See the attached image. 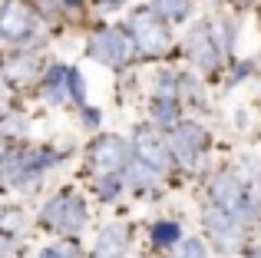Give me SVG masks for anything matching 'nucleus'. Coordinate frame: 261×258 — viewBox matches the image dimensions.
Wrapping results in <instances>:
<instances>
[{
	"mask_svg": "<svg viewBox=\"0 0 261 258\" xmlns=\"http://www.w3.org/2000/svg\"><path fill=\"white\" fill-rule=\"evenodd\" d=\"M43 222H50L60 232H76V228L86 225V205L76 195H57V199L43 209Z\"/></svg>",
	"mask_w": 261,
	"mask_h": 258,
	"instance_id": "1",
	"label": "nucleus"
},
{
	"mask_svg": "<svg viewBox=\"0 0 261 258\" xmlns=\"http://www.w3.org/2000/svg\"><path fill=\"white\" fill-rule=\"evenodd\" d=\"M133 40L146 53H166L169 50V33L152 13H139V17L133 20Z\"/></svg>",
	"mask_w": 261,
	"mask_h": 258,
	"instance_id": "2",
	"label": "nucleus"
},
{
	"mask_svg": "<svg viewBox=\"0 0 261 258\" xmlns=\"http://www.w3.org/2000/svg\"><path fill=\"white\" fill-rule=\"evenodd\" d=\"M129 37L119 30H102L93 37V43H89V53H93L96 60H102V63H126L129 57Z\"/></svg>",
	"mask_w": 261,
	"mask_h": 258,
	"instance_id": "3",
	"label": "nucleus"
},
{
	"mask_svg": "<svg viewBox=\"0 0 261 258\" xmlns=\"http://www.w3.org/2000/svg\"><path fill=\"white\" fill-rule=\"evenodd\" d=\"M205 142H208V136H205V129L195 126V123H185V126H178L172 133V146H175V152H178L182 162L195 159V156L205 149Z\"/></svg>",
	"mask_w": 261,
	"mask_h": 258,
	"instance_id": "4",
	"label": "nucleus"
},
{
	"mask_svg": "<svg viewBox=\"0 0 261 258\" xmlns=\"http://www.w3.org/2000/svg\"><path fill=\"white\" fill-rule=\"evenodd\" d=\"M205 225H208L212 239H215L222 248L238 245V225H235V219H231V209H222V205L212 209V212L205 215Z\"/></svg>",
	"mask_w": 261,
	"mask_h": 258,
	"instance_id": "5",
	"label": "nucleus"
},
{
	"mask_svg": "<svg viewBox=\"0 0 261 258\" xmlns=\"http://www.w3.org/2000/svg\"><path fill=\"white\" fill-rule=\"evenodd\" d=\"M30 27H33V20H30V10L23 4H7L0 10V33L7 40H23L30 33Z\"/></svg>",
	"mask_w": 261,
	"mask_h": 258,
	"instance_id": "6",
	"label": "nucleus"
},
{
	"mask_svg": "<svg viewBox=\"0 0 261 258\" xmlns=\"http://www.w3.org/2000/svg\"><path fill=\"white\" fill-rule=\"evenodd\" d=\"M136 152H139V159L146 162V166H152V169H166V162H169L162 139L149 126H142L139 133H136Z\"/></svg>",
	"mask_w": 261,
	"mask_h": 258,
	"instance_id": "7",
	"label": "nucleus"
},
{
	"mask_svg": "<svg viewBox=\"0 0 261 258\" xmlns=\"http://www.w3.org/2000/svg\"><path fill=\"white\" fill-rule=\"evenodd\" d=\"M126 156H129L126 142L116 139V136H106V139H99V142H96V149H93L96 166L106 169V172H113V169H122V166H126Z\"/></svg>",
	"mask_w": 261,
	"mask_h": 258,
	"instance_id": "8",
	"label": "nucleus"
},
{
	"mask_svg": "<svg viewBox=\"0 0 261 258\" xmlns=\"http://www.w3.org/2000/svg\"><path fill=\"white\" fill-rule=\"evenodd\" d=\"M126 228L122 225H109L96 242V258H122L126 255Z\"/></svg>",
	"mask_w": 261,
	"mask_h": 258,
	"instance_id": "9",
	"label": "nucleus"
},
{
	"mask_svg": "<svg viewBox=\"0 0 261 258\" xmlns=\"http://www.w3.org/2000/svg\"><path fill=\"white\" fill-rule=\"evenodd\" d=\"M212 199L222 209H238L242 205V186H238L235 175H222V179L212 186Z\"/></svg>",
	"mask_w": 261,
	"mask_h": 258,
	"instance_id": "10",
	"label": "nucleus"
},
{
	"mask_svg": "<svg viewBox=\"0 0 261 258\" xmlns=\"http://www.w3.org/2000/svg\"><path fill=\"white\" fill-rule=\"evenodd\" d=\"M192 57L198 66H215V50H212V37L205 27H198L195 37H192Z\"/></svg>",
	"mask_w": 261,
	"mask_h": 258,
	"instance_id": "11",
	"label": "nucleus"
},
{
	"mask_svg": "<svg viewBox=\"0 0 261 258\" xmlns=\"http://www.w3.org/2000/svg\"><path fill=\"white\" fill-rule=\"evenodd\" d=\"M185 0H155V13H159V17H172V20H178L185 13Z\"/></svg>",
	"mask_w": 261,
	"mask_h": 258,
	"instance_id": "12",
	"label": "nucleus"
},
{
	"mask_svg": "<svg viewBox=\"0 0 261 258\" xmlns=\"http://www.w3.org/2000/svg\"><path fill=\"white\" fill-rule=\"evenodd\" d=\"M129 182H133V186H152V182H155L152 166H136L133 172H129Z\"/></svg>",
	"mask_w": 261,
	"mask_h": 258,
	"instance_id": "13",
	"label": "nucleus"
},
{
	"mask_svg": "<svg viewBox=\"0 0 261 258\" xmlns=\"http://www.w3.org/2000/svg\"><path fill=\"white\" fill-rule=\"evenodd\" d=\"M175 258H205V245L198 239H189V242H182V248H178Z\"/></svg>",
	"mask_w": 261,
	"mask_h": 258,
	"instance_id": "14",
	"label": "nucleus"
},
{
	"mask_svg": "<svg viewBox=\"0 0 261 258\" xmlns=\"http://www.w3.org/2000/svg\"><path fill=\"white\" fill-rule=\"evenodd\" d=\"M7 73H10L13 80H27L33 73V60H13V63L7 66Z\"/></svg>",
	"mask_w": 261,
	"mask_h": 258,
	"instance_id": "15",
	"label": "nucleus"
},
{
	"mask_svg": "<svg viewBox=\"0 0 261 258\" xmlns=\"http://www.w3.org/2000/svg\"><path fill=\"white\" fill-rule=\"evenodd\" d=\"M152 239L159 242V245H166V242L178 239V225H172V222H162V225H159V228L152 232Z\"/></svg>",
	"mask_w": 261,
	"mask_h": 258,
	"instance_id": "16",
	"label": "nucleus"
},
{
	"mask_svg": "<svg viewBox=\"0 0 261 258\" xmlns=\"http://www.w3.org/2000/svg\"><path fill=\"white\" fill-rule=\"evenodd\" d=\"M40 258H76V248L73 245H53V248H46Z\"/></svg>",
	"mask_w": 261,
	"mask_h": 258,
	"instance_id": "17",
	"label": "nucleus"
},
{
	"mask_svg": "<svg viewBox=\"0 0 261 258\" xmlns=\"http://www.w3.org/2000/svg\"><path fill=\"white\" fill-rule=\"evenodd\" d=\"M159 119H162V123H169V126H172V119H175V106L169 103L166 96H162V103H159Z\"/></svg>",
	"mask_w": 261,
	"mask_h": 258,
	"instance_id": "18",
	"label": "nucleus"
},
{
	"mask_svg": "<svg viewBox=\"0 0 261 258\" xmlns=\"http://www.w3.org/2000/svg\"><path fill=\"white\" fill-rule=\"evenodd\" d=\"M99 192H102V195H113V192H116V182H109V179H106V182L99 186Z\"/></svg>",
	"mask_w": 261,
	"mask_h": 258,
	"instance_id": "19",
	"label": "nucleus"
},
{
	"mask_svg": "<svg viewBox=\"0 0 261 258\" xmlns=\"http://www.w3.org/2000/svg\"><path fill=\"white\" fill-rule=\"evenodd\" d=\"M4 106H7V96H4V90H0V113H4Z\"/></svg>",
	"mask_w": 261,
	"mask_h": 258,
	"instance_id": "20",
	"label": "nucleus"
},
{
	"mask_svg": "<svg viewBox=\"0 0 261 258\" xmlns=\"http://www.w3.org/2000/svg\"><path fill=\"white\" fill-rule=\"evenodd\" d=\"M251 258H261V248H258V252H255V255H251Z\"/></svg>",
	"mask_w": 261,
	"mask_h": 258,
	"instance_id": "21",
	"label": "nucleus"
},
{
	"mask_svg": "<svg viewBox=\"0 0 261 258\" xmlns=\"http://www.w3.org/2000/svg\"><path fill=\"white\" fill-rule=\"evenodd\" d=\"M66 4H80V0H66Z\"/></svg>",
	"mask_w": 261,
	"mask_h": 258,
	"instance_id": "22",
	"label": "nucleus"
}]
</instances>
